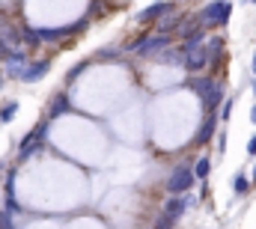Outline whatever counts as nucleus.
Wrapping results in <instances>:
<instances>
[{"instance_id":"nucleus-1","label":"nucleus","mask_w":256,"mask_h":229,"mask_svg":"<svg viewBox=\"0 0 256 229\" xmlns=\"http://www.w3.org/2000/svg\"><path fill=\"white\" fill-rule=\"evenodd\" d=\"M230 15H232V3H230V0H214V3H208V6L200 12V21H202V24L224 27V24L230 21Z\"/></svg>"},{"instance_id":"nucleus-2","label":"nucleus","mask_w":256,"mask_h":229,"mask_svg":"<svg viewBox=\"0 0 256 229\" xmlns=\"http://www.w3.org/2000/svg\"><path fill=\"white\" fill-rule=\"evenodd\" d=\"M167 45H170V36H167V33H161V36H146V39H140V42L131 48V54H137V57H158Z\"/></svg>"},{"instance_id":"nucleus-3","label":"nucleus","mask_w":256,"mask_h":229,"mask_svg":"<svg viewBox=\"0 0 256 229\" xmlns=\"http://www.w3.org/2000/svg\"><path fill=\"white\" fill-rule=\"evenodd\" d=\"M191 184H194V172L188 167H176L170 172V178H167V190L170 194H188Z\"/></svg>"},{"instance_id":"nucleus-4","label":"nucleus","mask_w":256,"mask_h":229,"mask_svg":"<svg viewBox=\"0 0 256 229\" xmlns=\"http://www.w3.org/2000/svg\"><path fill=\"white\" fill-rule=\"evenodd\" d=\"M48 60H36V62H24V68H21V74H18V80H24V84H36V80H42L45 74H48Z\"/></svg>"},{"instance_id":"nucleus-5","label":"nucleus","mask_w":256,"mask_h":229,"mask_svg":"<svg viewBox=\"0 0 256 229\" xmlns=\"http://www.w3.org/2000/svg\"><path fill=\"white\" fill-rule=\"evenodd\" d=\"M45 131H48V125H36V131H27V137L21 140V158H30V152H36L42 146Z\"/></svg>"},{"instance_id":"nucleus-6","label":"nucleus","mask_w":256,"mask_h":229,"mask_svg":"<svg viewBox=\"0 0 256 229\" xmlns=\"http://www.w3.org/2000/svg\"><path fill=\"white\" fill-rule=\"evenodd\" d=\"M182 51H185V66L191 72H200L208 62V57H206V42L202 45H194V48H182Z\"/></svg>"},{"instance_id":"nucleus-7","label":"nucleus","mask_w":256,"mask_h":229,"mask_svg":"<svg viewBox=\"0 0 256 229\" xmlns=\"http://www.w3.org/2000/svg\"><path fill=\"white\" fill-rule=\"evenodd\" d=\"M158 60H161L164 66H185V51H182V48H170V45H167V48L158 54Z\"/></svg>"},{"instance_id":"nucleus-8","label":"nucleus","mask_w":256,"mask_h":229,"mask_svg":"<svg viewBox=\"0 0 256 229\" xmlns=\"http://www.w3.org/2000/svg\"><path fill=\"white\" fill-rule=\"evenodd\" d=\"M185 206H188V202H185V196L173 194V196H170V200L164 202V214H170V218H179V214L185 212Z\"/></svg>"},{"instance_id":"nucleus-9","label":"nucleus","mask_w":256,"mask_h":229,"mask_svg":"<svg viewBox=\"0 0 256 229\" xmlns=\"http://www.w3.org/2000/svg\"><path fill=\"white\" fill-rule=\"evenodd\" d=\"M188 84H191L194 92L200 96V102H202V98H206V96L212 92V86H214V80H212V78H191Z\"/></svg>"},{"instance_id":"nucleus-10","label":"nucleus","mask_w":256,"mask_h":229,"mask_svg":"<svg viewBox=\"0 0 256 229\" xmlns=\"http://www.w3.org/2000/svg\"><path fill=\"white\" fill-rule=\"evenodd\" d=\"M220 98H224V86H220V84L214 80V86H212V92H208V96L202 98V108H206V110L212 114V110H214V108L220 104Z\"/></svg>"},{"instance_id":"nucleus-11","label":"nucleus","mask_w":256,"mask_h":229,"mask_svg":"<svg viewBox=\"0 0 256 229\" xmlns=\"http://www.w3.org/2000/svg\"><path fill=\"white\" fill-rule=\"evenodd\" d=\"M167 9H170V3H164V0H158V3H152L149 9H143V12H140L137 18H140V21H152V18H158V15H164Z\"/></svg>"},{"instance_id":"nucleus-12","label":"nucleus","mask_w":256,"mask_h":229,"mask_svg":"<svg viewBox=\"0 0 256 229\" xmlns=\"http://www.w3.org/2000/svg\"><path fill=\"white\" fill-rule=\"evenodd\" d=\"M66 110H68V98H66V96H57V98L51 102V108H48V116L54 119V116H63Z\"/></svg>"},{"instance_id":"nucleus-13","label":"nucleus","mask_w":256,"mask_h":229,"mask_svg":"<svg viewBox=\"0 0 256 229\" xmlns=\"http://www.w3.org/2000/svg\"><path fill=\"white\" fill-rule=\"evenodd\" d=\"M214 125H218V119H214V116H208V119L202 122V128L196 131V140H200V143H206V140L214 134Z\"/></svg>"},{"instance_id":"nucleus-14","label":"nucleus","mask_w":256,"mask_h":229,"mask_svg":"<svg viewBox=\"0 0 256 229\" xmlns=\"http://www.w3.org/2000/svg\"><path fill=\"white\" fill-rule=\"evenodd\" d=\"M208 170H212V161H208V158H200V161H196V164H194V178H206V176H208Z\"/></svg>"},{"instance_id":"nucleus-15","label":"nucleus","mask_w":256,"mask_h":229,"mask_svg":"<svg viewBox=\"0 0 256 229\" xmlns=\"http://www.w3.org/2000/svg\"><path fill=\"white\" fill-rule=\"evenodd\" d=\"M18 114V102H9V104H3L0 108V122H12Z\"/></svg>"},{"instance_id":"nucleus-16","label":"nucleus","mask_w":256,"mask_h":229,"mask_svg":"<svg viewBox=\"0 0 256 229\" xmlns=\"http://www.w3.org/2000/svg\"><path fill=\"white\" fill-rule=\"evenodd\" d=\"M220 51H224V42H220V39H212V42L206 45V57L208 60H218L220 57Z\"/></svg>"},{"instance_id":"nucleus-17","label":"nucleus","mask_w":256,"mask_h":229,"mask_svg":"<svg viewBox=\"0 0 256 229\" xmlns=\"http://www.w3.org/2000/svg\"><path fill=\"white\" fill-rule=\"evenodd\" d=\"M232 188H236V194H244V190L250 188V182H248L244 176H236V178H232Z\"/></svg>"},{"instance_id":"nucleus-18","label":"nucleus","mask_w":256,"mask_h":229,"mask_svg":"<svg viewBox=\"0 0 256 229\" xmlns=\"http://www.w3.org/2000/svg\"><path fill=\"white\" fill-rule=\"evenodd\" d=\"M173 224H176V218L161 214V218H158V224H155V229H173Z\"/></svg>"},{"instance_id":"nucleus-19","label":"nucleus","mask_w":256,"mask_h":229,"mask_svg":"<svg viewBox=\"0 0 256 229\" xmlns=\"http://www.w3.org/2000/svg\"><path fill=\"white\" fill-rule=\"evenodd\" d=\"M21 36H24V42H33V45L39 42V33H36L33 27H24V33H21Z\"/></svg>"},{"instance_id":"nucleus-20","label":"nucleus","mask_w":256,"mask_h":229,"mask_svg":"<svg viewBox=\"0 0 256 229\" xmlns=\"http://www.w3.org/2000/svg\"><path fill=\"white\" fill-rule=\"evenodd\" d=\"M173 24H176V18H173V15H167V18L161 21V33H170V30H173Z\"/></svg>"},{"instance_id":"nucleus-21","label":"nucleus","mask_w":256,"mask_h":229,"mask_svg":"<svg viewBox=\"0 0 256 229\" xmlns=\"http://www.w3.org/2000/svg\"><path fill=\"white\" fill-rule=\"evenodd\" d=\"M98 60H120L116 51H98Z\"/></svg>"},{"instance_id":"nucleus-22","label":"nucleus","mask_w":256,"mask_h":229,"mask_svg":"<svg viewBox=\"0 0 256 229\" xmlns=\"http://www.w3.org/2000/svg\"><path fill=\"white\" fill-rule=\"evenodd\" d=\"M248 155H256V134L250 137V143H248Z\"/></svg>"},{"instance_id":"nucleus-23","label":"nucleus","mask_w":256,"mask_h":229,"mask_svg":"<svg viewBox=\"0 0 256 229\" xmlns=\"http://www.w3.org/2000/svg\"><path fill=\"white\" fill-rule=\"evenodd\" d=\"M250 119H254V122H256V108H254V110H250Z\"/></svg>"},{"instance_id":"nucleus-24","label":"nucleus","mask_w":256,"mask_h":229,"mask_svg":"<svg viewBox=\"0 0 256 229\" xmlns=\"http://www.w3.org/2000/svg\"><path fill=\"white\" fill-rule=\"evenodd\" d=\"M254 74H256V57H254Z\"/></svg>"},{"instance_id":"nucleus-25","label":"nucleus","mask_w":256,"mask_h":229,"mask_svg":"<svg viewBox=\"0 0 256 229\" xmlns=\"http://www.w3.org/2000/svg\"><path fill=\"white\" fill-rule=\"evenodd\" d=\"M254 178H256V167H254Z\"/></svg>"},{"instance_id":"nucleus-26","label":"nucleus","mask_w":256,"mask_h":229,"mask_svg":"<svg viewBox=\"0 0 256 229\" xmlns=\"http://www.w3.org/2000/svg\"><path fill=\"white\" fill-rule=\"evenodd\" d=\"M248 3H256V0H248Z\"/></svg>"},{"instance_id":"nucleus-27","label":"nucleus","mask_w":256,"mask_h":229,"mask_svg":"<svg viewBox=\"0 0 256 229\" xmlns=\"http://www.w3.org/2000/svg\"><path fill=\"white\" fill-rule=\"evenodd\" d=\"M0 86H3V80H0Z\"/></svg>"}]
</instances>
